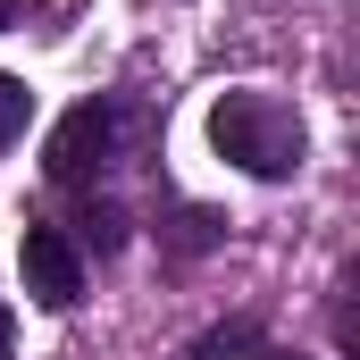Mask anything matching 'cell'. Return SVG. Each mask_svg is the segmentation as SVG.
<instances>
[{
    "mask_svg": "<svg viewBox=\"0 0 360 360\" xmlns=\"http://www.w3.org/2000/svg\"><path fill=\"white\" fill-rule=\"evenodd\" d=\"M210 143H218V160H235L243 176H260V184H285L302 168V117L285 101H269V92H218Z\"/></svg>",
    "mask_w": 360,
    "mask_h": 360,
    "instance_id": "1",
    "label": "cell"
},
{
    "mask_svg": "<svg viewBox=\"0 0 360 360\" xmlns=\"http://www.w3.org/2000/svg\"><path fill=\"white\" fill-rule=\"evenodd\" d=\"M109 151H117V109H109V101H76V109L51 126L42 168H51V184H92L109 168Z\"/></svg>",
    "mask_w": 360,
    "mask_h": 360,
    "instance_id": "2",
    "label": "cell"
},
{
    "mask_svg": "<svg viewBox=\"0 0 360 360\" xmlns=\"http://www.w3.org/2000/svg\"><path fill=\"white\" fill-rule=\"evenodd\" d=\"M17 269H25V293L42 310H68L84 293V252L68 243V226H25L17 235Z\"/></svg>",
    "mask_w": 360,
    "mask_h": 360,
    "instance_id": "3",
    "label": "cell"
},
{
    "mask_svg": "<svg viewBox=\"0 0 360 360\" xmlns=\"http://www.w3.org/2000/svg\"><path fill=\"white\" fill-rule=\"evenodd\" d=\"M68 243H76V252H101V260H109V252H126V210H117V201H84V210H76V235H68Z\"/></svg>",
    "mask_w": 360,
    "mask_h": 360,
    "instance_id": "4",
    "label": "cell"
},
{
    "mask_svg": "<svg viewBox=\"0 0 360 360\" xmlns=\"http://www.w3.org/2000/svg\"><path fill=\"white\" fill-rule=\"evenodd\" d=\"M252 352H260V327H252V319H218L184 360H252Z\"/></svg>",
    "mask_w": 360,
    "mask_h": 360,
    "instance_id": "5",
    "label": "cell"
},
{
    "mask_svg": "<svg viewBox=\"0 0 360 360\" xmlns=\"http://www.w3.org/2000/svg\"><path fill=\"white\" fill-rule=\"evenodd\" d=\"M25 126H34V92H25V76H8V68H0V151H8Z\"/></svg>",
    "mask_w": 360,
    "mask_h": 360,
    "instance_id": "6",
    "label": "cell"
},
{
    "mask_svg": "<svg viewBox=\"0 0 360 360\" xmlns=\"http://www.w3.org/2000/svg\"><path fill=\"white\" fill-rule=\"evenodd\" d=\"M210 243H218V218H210V210H184V235H176V252L193 260V252H210Z\"/></svg>",
    "mask_w": 360,
    "mask_h": 360,
    "instance_id": "7",
    "label": "cell"
},
{
    "mask_svg": "<svg viewBox=\"0 0 360 360\" xmlns=\"http://www.w3.org/2000/svg\"><path fill=\"white\" fill-rule=\"evenodd\" d=\"M252 360H302V352H285V344H260V352H252Z\"/></svg>",
    "mask_w": 360,
    "mask_h": 360,
    "instance_id": "8",
    "label": "cell"
},
{
    "mask_svg": "<svg viewBox=\"0 0 360 360\" xmlns=\"http://www.w3.org/2000/svg\"><path fill=\"white\" fill-rule=\"evenodd\" d=\"M8 344H17V327H8V310H0V360H8Z\"/></svg>",
    "mask_w": 360,
    "mask_h": 360,
    "instance_id": "9",
    "label": "cell"
},
{
    "mask_svg": "<svg viewBox=\"0 0 360 360\" xmlns=\"http://www.w3.org/2000/svg\"><path fill=\"white\" fill-rule=\"evenodd\" d=\"M0 25H17V0H0Z\"/></svg>",
    "mask_w": 360,
    "mask_h": 360,
    "instance_id": "10",
    "label": "cell"
}]
</instances>
